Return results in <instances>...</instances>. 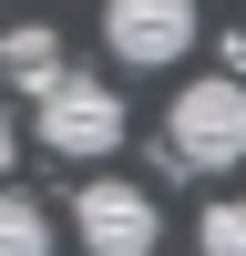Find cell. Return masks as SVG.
Returning <instances> with one entry per match:
<instances>
[{"mask_svg":"<svg viewBox=\"0 0 246 256\" xmlns=\"http://www.w3.org/2000/svg\"><path fill=\"white\" fill-rule=\"evenodd\" d=\"M164 164H174V174H226V164H246V82L236 72L174 92V113H164Z\"/></svg>","mask_w":246,"mask_h":256,"instance_id":"obj_1","label":"cell"},{"mask_svg":"<svg viewBox=\"0 0 246 256\" xmlns=\"http://www.w3.org/2000/svg\"><path fill=\"white\" fill-rule=\"evenodd\" d=\"M52 154H72V164H92V154H113L123 144V92L113 82H92V72H72L62 92H41V123H31Z\"/></svg>","mask_w":246,"mask_h":256,"instance_id":"obj_2","label":"cell"},{"mask_svg":"<svg viewBox=\"0 0 246 256\" xmlns=\"http://www.w3.org/2000/svg\"><path fill=\"white\" fill-rule=\"evenodd\" d=\"M72 226H82V256H154V246H164L154 195H144V184H123V174L82 184V195H72Z\"/></svg>","mask_w":246,"mask_h":256,"instance_id":"obj_3","label":"cell"},{"mask_svg":"<svg viewBox=\"0 0 246 256\" xmlns=\"http://www.w3.org/2000/svg\"><path fill=\"white\" fill-rule=\"evenodd\" d=\"M102 41L134 72H164V62L195 52V0H102Z\"/></svg>","mask_w":246,"mask_h":256,"instance_id":"obj_4","label":"cell"},{"mask_svg":"<svg viewBox=\"0 0 246 256\" xmlns=\"http://www.w3.org/2000/svg\"><path fill=\"white\" fill-rule=\"evenodd\" d=\"M0 82H10V92H62V82H72V62H62V31L52 20H20V31H0Z\"/></svg>","mask_w":246,"mask_h":256,"instance_id":"obj_5","label":"cell"},{"mask_svg":"<svg viewBox=\"0 0 246 256\" xmlns=\"http://www.w3.org/2000/svg\"><path fill=\"white\" fill-rule=\"evenodd\" d=\"M0 256H52V205L0 184Z\"/></svg>","mask_w":246,"mask_h":256,"instance_id":"obj_6","label":"cell"},{"mask_svg":"<svg viewBox=\"0 0 246 256\" xmlns=\"http://www.w3.org/2000/svg\"><path fill=\"white\" fill-rule=\"evenodd\" d=\"M195 256H246V195H216L195 216Z\"/></svg>","mask_w":246,"mask_h":256,"instance_id":"obj_7","label":"cell"},{"mask_svg":"<svg viewBox=\"0 0 246 256\" xmlns=\"http://www.w3.org/2000/svg\"><path fill=\"white\" fill-rule=\"evenodd\" d=\"M10 154H20V123L0 113V184H10Z\"/></svg>","mask_w":246,"mask_h":256,"instance_id":"obj_8","label":"cell"}]
</instances>
